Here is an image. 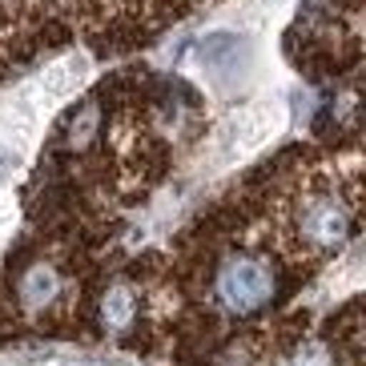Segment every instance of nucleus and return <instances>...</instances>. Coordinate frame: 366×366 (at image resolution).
I'll use <instances>...</instances> for the list:
<instances>
[{"label":"nucleus","mask_w":366,"mask_h":366,"mask_svg":"<svg viewBox=\"0 0 366 366\" xmlns=\"http://www.w3.org/2000/svg\"><path fill=\"white\" fill-rule=\"evenodd\" d=\"M234 53H237V36L234 33H209L202 41V61L205 65H226Z\"/></svg>","instance_id":"nucleus-4"},{"label":"nucleus","mask_w":366,"mask_h":366,"mask_svg":"<svg viewBox=\"0 0 366 366\" xmlns=\"http://www.w3.org/2000/svg\"><path fill=\"white\" fill-rule=\"evenodd\" d=\"M12 217H16V205H12L9 197H0V237L12 229Z\"/></svg>","instance_id":"nucleus-6"},{"label":"nucleus","mask_w":366,"mask_h":366,"mask_svg":"<svg viewBox=\"0 0 366 366\" xmlns=\"http://www.w3.org/2000/svg\"><path fill=\"white\" fill-rule=\"evenodd\" d=\"M53 290H56V278H53V269H44V266H36L29 278H24V302L29 306H41V302H49L53 298Z\"/></svg>","instance_id":"nucleus-3"},{"label":"nucleus","mask_w":366,"mask_h":366,"mask_svg":"<svg viewBox=\"0 0 366 366\" xmlns=\"http://www.w3.org/2000/svg\"><path fill=\"white\" fill-rule=\"evenodd\" d=\"M85 76H89L85 56H65V61H56L53 69H44V93H49L53 101H61V97H69Z\"/></svg>","instance_id":"nucleus-2"},{"label":"nucleus","mask_w":366,"mask_h":366,"mask_svg":"<svg viewBox=\"0 0 366 366\" xmlns=\"http://www.w3.org/2000/svg\"><path fill=\"white\" fill-rule=\"evenodd\" d=\"M222 294H226V302L234 306V310H254V306H262V302L269 298V274L258 266V262H234V266L226 269V278H222Z\"/></svg>","instance_id":"nucleus-1"},{"label":"nucleus","mask_w":366,"mask_h":366,"mask_svg":"<svg viewBox=\"0 0 366 366\" xmlns=\"http://www.w3.org/2000/svg\"><path fill=\"white\" fill-rule=\"evenodd\" d=\"M129 310H133L129 290H113L105 298V322L109 326H125V322H129Z\"/></svg>","instance_id":"nucleus-5"}]
</instances>
